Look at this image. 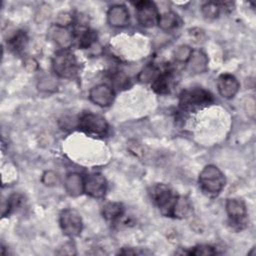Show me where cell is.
Listing matches in <instances>:
<instances>
[{
	"instance_id": "13",
	"label": "cell",
	"mask_w": 256,
	"mask_h": 256,
	"mask_svg": "<svg viewBox=\"0 0 256 256\" xmlns=\"http://www.w3.org/2000/svg\"><path fill=\"white\" fill-rule=\"evenodd\" d=\"M64 187L68 195L77 197L84 192V181L80 174L73 172L67 175Z\"/></svg>"
},
{
	"instance_id": "19",
	"label": "cell",
	"mask_w": 256,
	"mask_h": 256,
	"mask_svg": "<svg viewBox=\"0 0 256 256\" xmlns=\"http://www.w3.org/2000/svg\"><path fill=\"white\" fill-rule=\"evenodd\" d=\"M103 216L107 220H115L123 213V206L118 202H108L103 206Z\"/></svg>"
},
{
	"instance_id": "9",
	"label": "cell",
	"mask_w": 256,
	"mask_h": 256,
	"mask_svg": "<svg viewBox=\"0 0 256 256\" xmlns=\"http://www.w3.org/2000/svg\"><path fill=\"white\" fill-rule=\"evenodd\" d=\"M89 98L96 105L107 107L111 105L114 100V92L108 85L99 84L90 90Z\"/></svg>"
},
{
	"instance_id": "2",
	"label": "cell",
	"mask_w": 256,
	"mask_h": 256,
	"mask_svg": "<svg viewBox=\"0 0 256 256\" xmlns=\"http://www.w3.org/2000/svg\"><path fill=\"white\" fill-rule=\"evenodd\" d=\"M213 101V95L203 88H191L180 95L179 104L184 110H194L204 107Z\"/></svg>"
},
{
	"instance_id": "4",
	"label": "cell",
	"mask_w": 256,
	"mask_h": 256,
	"mask_svg": "<svg viewBox=\"0 0 256 256\" xmlns=\"http://www.w3.org/2000/svg\"><path fill=\"white\" fill-rule=\"evenodd\" d=\"M150 193L152 199L159 207L162 214L166 216H171L172 208L176 197L173 195L170 188L165 184H156L152 187Z\"/></svg>"
},
{
	"instance_id": "30",
	"label": "cell",
	"mask_w": 256,
	"mask_h": 256,
	"mask_svg": "<svg viewBox=\"0 0 256 256\" xmlns=\"http://www.w3.org/2000/svg\"><path fill=\"white\" fill-rule=\"evenodd\" d=\"M25 67H26V69L28 70V71H33V70H35L36 68H37V63H36V61L34 60V59H27L26 60V62H25Z\"/></svg>"
},
{
	"instance_id": "1",
	"label": "cell",
	"mask_w": 256,
	"mask_h": 256,
	"mask_svg": "<svg viewBox=\"0 0 256 256\" xmlns=\"http://www.w3.org/2000/svg\"><path fill=\"white\" fill-rule=\"evenodd\" d=\"M226 183L223 173L214 165H207L199 175V184L202 191L210 197L217 196Z\"/></svg>"
},
{
	"instance_id": "25",
	"label": "cell",
	"mask_w": 256,
	"mask_h": 256,
	"mask_svg": "<svg viewBox=\"0 0 256 256\" xmlns=\"http://www.w3.org/2000/svg\"><path fill=\"white\" fill-rule=\"evenodd\" d=\"M96 40V35L86 29L83 31V33L81 34V37H80V46L83 47V48H87V47H90L91 44Z\"/></svg>"
},
{
	"instance_id": "21",
	"label": "cell",
	"mask_w": 256,
	"mask_h": 256,
	"mask_svg": "<svg viewBox=\"0 0 256 256\" xmlns=\"http://www.w3.org/2000/svg\"><path fill=\"white\" fill-rule=\"evenodd\" d=\"M157 69L153 65H147L143 68V70L139 73L138 79L140 82H150L153 81L158 75H157Z\"/></svg>"
},
{
	"instance_id": "6",
	"label": "cell",
	"mask_w": 256,
	"mask_h": 256,
	"mask_svg": "<svg viewBox=\"0 0 256 256\" xmlns=\"http://www.w3.org/2000/svg\"><path fill=\"white\" fill-rule=\"evenodd\" d=\"M78 127L82 131L94 135H104L108 130V124L105 118L94 113L82 115L78 121Z\"/></svg>"
},
{
	"instance_id": "22",
	"label": "cell",
	"mask_w": 256,
	"mask_h": 256,
	"mask_svg": "<svg viewBox=\"0 0 256 256\" xmlns=\"http://www.w3.org/2000/svg\"><path fill=\"white\" fill-rule=\"evenodd\" d=\"M192 54V49L188 45H180L174 52L175 59L178 62H187Z\"/></svg>"
},
{
	"instance_id": "28",
	"label": "cell",
	"mask_w": 256,
	"mask_h": 256,
	"mask_svg": "<svg viewBox=\"0 0 256 256\" xmlns=\"http://www.w3.org/2000/svg\"><path fill=\"white\" fill-rule=\"evenodd\" d=\"M57 254H64V255H74L76 254L75 248L72 244L67 243L63 246V248H59V251H57Z\"/></svg>"
},
{
	"instance_id": "27",
	"label": "cell",
	"mask_w": 256,
	"mask_h": 256,
	"mask_svg": "<svg viewBox=\"0 0 256 256\" xmlns=\"http://www.w3.org/2000/svg\"><path fill=\"white\" fill-rule=\"evenodd\" d=\"M216 251L214 250V248L209 245H199L190 252V254L196 255V256H209V255H214Z\"/></svg>"
},
{
	"instance_id": "5",
	"label": "cell",
	"mask_w": 256,
	"mask_h": 256,
	"mask_svg": "<svg viewBox=\"0 0 256 256\" xmlns=\"http://www.w3.org/2000/svg\"><path fill=\"white\" fill-rule=\"evenodd\" d=\"M60 226L63 233L68 237H76L82 231V219L74 209H65L60 214Z\"/></svg>"
},
{
	"instance_id": "20",
	"label": "cell",
	"mask_w": 256,
	"mask_h": 256,
	"mask_svg": "<svg viewBox=\"0 0 256 256\" xmlns=\"http://www.w3.org/2000/svg\"><path fill=\"white\" fill-rule=\"evenodd\" d=\"M37 87L43 92H54L58 87V80L53 75H44L39 79Z\"/></svg>"
},
{
	"instance_id": "10",
	"label": "cell",
	"mask_w": 256,
	"mask_h": 256,
	"mask_svg": "<svg viewBox=\"0 0 256 256\" xmlns=\"http://www.w3.org/2000/svg\"><path fill=\"white\" fill-rule=\"evenodd\" d=\"M217 88L219 94L226 99L233 98L239 90V82L232 74H222L217 80Z\"/></svg>"
},
{
	"instance_id": "3",
	"label": "cell",
	"mask_w": 256,
	"mask_h": 256,
	"mask_svg": "<svg viewBox=\"0 0 256 256\" xmlns=\"http://www.w3.org/2000/svg\"><path fill=\"white\" fill-rule=\"evenodd\" d=\"M53 70L59 77H74L78 70V63L74 54L66 50L58 52L53 59Z\"/></svg>"
},
{
	"instance_id": "16",
	"label": "cell",
	"mask_w": 256,
	"mask_h": 256,
	"mask_svg": "<svg viewBox=\"0 0 256 256\" xmlns=\"http://www.w3.org/2000/svg\"><path fill=\"white\" fill-rule=\"evenodd\" d=\"M191 211V205L188 199L185 197H176V200L174 202L171 216L177 217V218H185L188 216V214Z\"/></svg>"
},
{
	"instance_id": "14",
	"label": "cell",
	"mask_w": 256,
	"mask_h": 256,
	"mask_svg": "<svg viewBox=\"0 0 256 256\" xmlns=\"http://www.w3.org/2000/svg\"><path fill=\"white\" fill-rule=\"evenodd\" d=\"M53 40L63 49H68L73 43V36L70 30L61 25H55L51 28Z\"/></svg>"
},
{
	"instance_id": "29",
	"label": "cell",
	"mask_w": 256,
	"mask_h": 256,
	"mask_svg": "<svg viewBox=\"0 0 256 256\" xmlns=\"http://www.w3.org/2000/svg\"><path fill=\"white\" fill-rule=\"evenodd\" d=\"M246 111H247V114L254 118V115H255V101H254V98L251 97V98H248V101L246 103Z\"/></svg>"
},
{
	"instance_id": "23",
	"label": "cell",
	"mask_w": 256,
	"mask_h": 256,
	"mask_svg": "<svg viewBox=\"0 0 256 256\" xmlns=\"http://www.w3.org/2000/svg\"><path fill=\"white\" fill-rule=\"evenodd\" d=\"M220 11V7L217 3L214 2H208L205 5L202 6V13L206 18L209 19H213L216 18L219 14Z\"/></svg>"
},
{
	"instance_id": "7",
	"label": "cell",
	"mask_w": 256,
	"mask_h": 256,
	"mask_svg": "<svg viewBox=\"0 0 256 256\" xmlns=\"http://www.w3.org/2000/svg\"><path fill=\"white\" fill-rule=\"evenodd\" d=\"M136 14L140 25L146 28L154 27L158 24V11L151 1H139L136 3Z\"/></svg>"
},
{
	"instance_id": "24",
	"label": "cell",
	"mask_w": 256,
	"mask_h": 256,
	"mask_svg": "<svg viewBox=\"0 0 256 256\" xmlns=\"http://www.w3.org/2000/svg\"><path fill=\"white\" fill-rule=\"evenodd\" d=\"M41 181L45 186H48V187L55 186L59 182V176L56 172H54L52 170H48L43 173Z\"/></svg>"
},
{
	"instance_id": "11",
	"label": "cell",
	"mask_w": 256,
	"mask_h": 256,
	"mask_svg": "<svg viewBox=\"0 0 256 256\" xmlns=\"http://www.w3.org/2000/svg\"><path fill=\"white\" fill-rule=\"evenodd\" d=\"M226 212L232 222L236 224L244 223L246 219V206L239 198H230L226 202Z\"/></svg>"
},
{
	"instance_id": "26",
	"label": "cell",
	"mask_w": 256,
	"mask_h": 256,
	"mask_svg": "<svg viewBox=\"0 0 256 256\" xmlns=\"http://www.w3.org/2000/svg\"><path fill=\"white\" fill-rule=\"evenodd\" d=\"M26 41H27V38L25 36V34L19 32L17 34H15L11 39H10V44H11V47L15 50H20L22 49L25 44H26Z\"/></svg>"
},
{
	"instance_id": "15",
	"label": "cell",
	"mask_w": 256,
	"mask_h": 256,
	"mask_svg": "<svg viewBox=\"0 0 256 256\" xmlns=\"http://www.w3.org/2000/svg\"><path fill=\"white\" fill-rule=\"evenodd\" d=\"M187 62L188 69L195 74L204 73L208 67V58L201 50L192 51V54Z\"/></svg>"
},
{
	"instance_id": "8",
	"label": "cell",
	"mask_w": 256,
	"mask_h": 256,
	"mask_svg": "<svg viewBox=\"0 0 256 256\" xmlns=\"http://www.w3.org/2000/svg\"><path fill=\"white\" fill-rule=\"evenodd\" d=\"M107 190V181L99 173L91 174L84 181V192L93 198H102Z\"/></svg>"
},
{
	"instance_id": "12",
	"label": "cell",
	"mask_w": 256,
	"mask_h": 256,
	"mask_svg": "<svg viewBox=\"0 0 256 256\" xmlns=\"http://www.w3.org/2000/svg\"><path fill=\"white\" fill-rule=\"evenodd\" d=\"M107 20L112 27H123L129 21V12L124 5H114L108 10Z\"/></svg>"
},
{
	"instance_id": "18",
	"label": "cell",
	"mask_w": 256,
	"mask_h": 256,
	"mask_svg": "<svg viewBox=\"0 0 256 256\" xmlns=\"http://www.w3.org/2000/svg\"><path fill=\"white\" fill-rule=\"evenodd\" d=\"M178 16L172 11H168L159 16L158 25L162 30H171L178 25Z\"/></svg>"
},
{
	"instance_id": "17",
	"label": "cell",
	"mask_w": 256,
	"mask_h": 256,
	"mask_svg": "<svg viewBox=\"0 0 256 256\" xmlns=\"http://www.w3.org/2000/svg\"><path fill=\"white\" fill-rule=\"evenodd\" d=\"M171 77L169 73L158 75L152 82V89L158 94H166L170 90Z\"/></svg>"
}]
</instances>
